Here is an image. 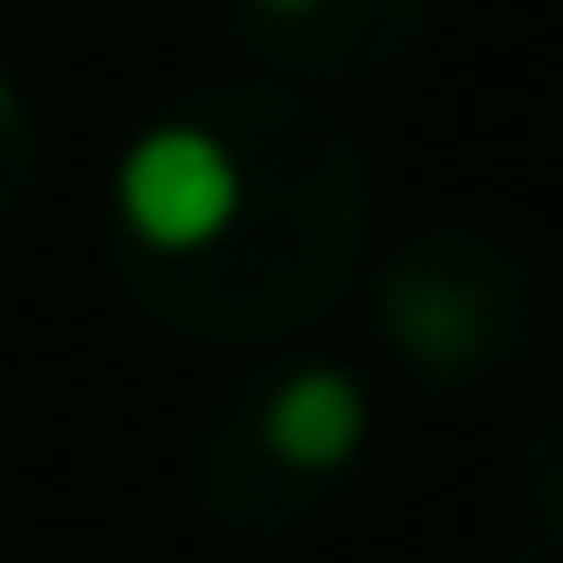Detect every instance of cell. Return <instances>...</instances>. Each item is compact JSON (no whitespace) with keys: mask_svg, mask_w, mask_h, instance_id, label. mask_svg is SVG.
Here are the masks:
<instances>
[{"mask_svg":"<svg viewBox=\"0 0 563 563\" xmlns=\"http://www.w3.org/2000/svg\"><path fill=\"white\" fill-rule=\"evenodd\" d=\"M194 114L229 158V202L194 246H167V255L114 246L123 290L158 325L202 334V343H255V334H290L325 317L369 246L361 132L282 79L211 88L194 97Z\"/></svg>","mask_w":563,"mask_h":563,"instance_id":"cell-1","label":"cell"},{"mask_svg":"<svg viewBox=\"0 0 563 563\" xmlns=\"http://www.w3.org/2000/svg\"><path fill=\"white\" fill-rule=\"evenodd\" d=\"M369 405L343 369H282V378H238V396L202 431V501L246 528H299L317 493L361 457Z\"/></svg>","mask_w":563,"mask_h":563,"instance_id":"cell-2","label":"cell"},{"mask_svg":"<svg viewBox=\"0 0 563 563\" xmlns=\"http://www.w3.org/2000/svg\"><path fill=\"white\" fill-rule=\"evenodd\" d=\"M537 317V273L510 238L484 229H440L413 238L387 273H378V325L387 343L422 369V378H484L528 343Z\"/></svg>","mask_w":563,"mask_h":563,"instance_id":"cell-3","label":"cell"},{"mask_svg":"<svg viewBox=\"0 0 563 563\" xmlns=\"http://www.w3.org/2000/svg\"><path fill=\"white\" fill-rule=\"evenodd\" d=\"M264 79L317 88V79H369L405 62L431 26V0H299L273 18H229Z\"/></svg>","mask_w":563,"mask_h":563,"instance_id":"cell-4","label":"cell"},{"mask_svg":"<svg viewBox=\"0 0 563 563\" xmlns=\"http://www.w3.org/2000/svg\"><path fill=\"white\" fill-rule=\"evenodd\" d=\"M35 167H44V132H35V114L18 106V88L0 79V220L35 194Z\"/></svg>","mask_w":563,"mask_h":563,"instance_id":"cell-5","label":"cell"},{"mask_svg":"<svg viewBox=\"0 0 563 563\" xmlns=\"http://www.w3.org/2000/svg\"><path fill=\"white\" fill-rule=\"evenodd\" d=\"M554 493H563V475H554Z\"/></svg>","mask_w":563,"mask_h":563,"instance_id":"cell-6","label":"cell"}]
</instances>
